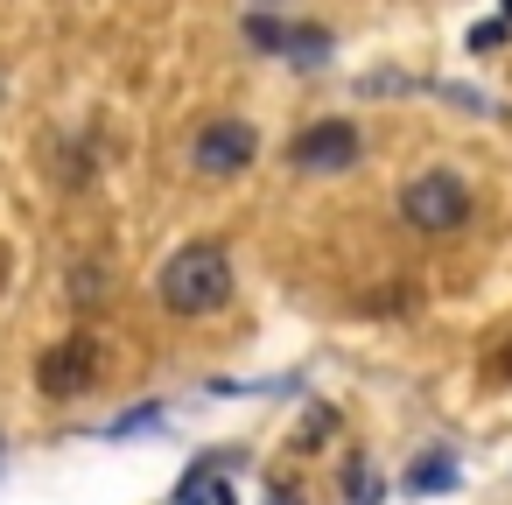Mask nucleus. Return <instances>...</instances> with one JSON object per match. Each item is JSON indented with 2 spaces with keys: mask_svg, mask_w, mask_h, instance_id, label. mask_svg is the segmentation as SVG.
Returning a JSON list of instances; mask_svg holds the SVG:
<instances>
[{
  "mask_svg": "<svg viewBox=\"0 0 512 505\" xmlns=\"http://www.w3.org/2000/svg\"><path fill=\"white\" fill-rule=\"evenodd\" d=\"M211 477H218V456L211 463H197L183 484H176V505H204V491H211Z\"/></svg>",
  "mask_w": 512,
  "mask_h": 505,
  "instance_id": "6e6552de",
  "label": "nucleus"
},
{
  "mask_svg": "<svg viewBox=\"0 0 512 505\" xmlns=\"http://www.w3.org/2000/svg\"><path fill=\"white\" fill-rule=\"evenodd\" d=\"M498 365H505V372H512V344H505V358H498Z\"/></svg>",
  "mask_w": 512,
  "mask_h": 505,
  "instance_id": "1a4fd4ad",
  "label": "nucleus"
},
{
  "mask_svg": "<svg viewBox=\"0 0 512 505\" xmlns=\"http://www.w3.org/2000/svg\"><path fill=\"white\" fill-rule=\"evenodd\" d=\"M351 162H358V127H351V120H316V127L295 134V169L337 176V169H351Z\"/></svg>",
  "mask_w": 512,
  "mask_h": 505,
  "instance_id": "39448f33",
  "label": "nucleus"
},
{
  "mask_svg": "<svg viewBox=\"0 0 512 505\" xmlns=\"http://www.w3.org/2000/svg\"><path fill=\"white\" fill-rule=\"evenodd\" d=\"M400 211L414 232H456V225H470V190L456 183V169H428L400 190Z\"/></svg>",
  "mask_w": 512,
  "mask_h": 505,
  "instance_id": "f03ea898",
  "label": "nucleus"
},
{
  "mask_svg": "<svg viewBox=\"0 0 512 505\" xmlns=\"http://www.w3.org/2000/svg\"><path fill=\"white\" fill-rule=\"evenodd\" d=\"M99 365H106L99 337H92V330H71L64 344H50V351H43V365H36V386H43L50 400H78V393H92Z\"/></svg>",
  "mask_w": 512,
  "mask_h": 505,
  "instance_id": "7ed1b4c3",
  "label": "nucleus"
},
{
  "mask_svg": "<svg viewBox=\"0 0 512 505\" xmlns=\"http://www.w3.org/2000/svg\"><path fill=\"white\" fill-rule=\"evenodd\" d=\"M246 43L274 50V57H295V64L330 57V29H302V22H281V15H246Z\"/></svg>",
  "mask_w": 512,
  "mask_h": 505,
  "instance_id": "423d86ee",
  "label": "nucleus"
},
{
  "mask_svg": "<svg viewBox=\"0 0 512 505\" xmlns=\"http://www.w3.org/2000/svg\"><path fill=\"white\" fill-rule=\"evenodd\" d=\"M505 22H512V0H505Z\"/></svg>",
  "mask_w": 512,
  "mask_h": 505,
  "instance_id": "9b49d317",
  "label": "nucleus"
},
{
  "mask_svg": "<svg viewBox=\"0 0 512 505\" xmlns=\"http://www.w3.org/2000/svg\"><path fill=\"white\" fill-rule=\"evenodd\" d=\"M260 8H281V0H260Z\"/></svg>",
  "mask_w": 512,
  "mask_h": 505,
  "instance_id": "9d476101",
  "label": "nucleus"
},
{
  "mask_svg": "<svg viewBox=\"0 0 512 505\" xmlns=\"http://www.w3.org/2000/svg\"><path fill=\"white\" fill-rule=\"evenodd\" d=\"M253 155H260V134L246 127V120H211V127H197V141H190V169L197 176H239V169H253Z\"/></svg>",
  "mask_w": 512,
  "mask_h": 505,
  "instance_id": "20e7f679",
  "label": "nucleus"
},
{
  "mask_svg": "<svg viewBox=\"0 0 512 505\" xmlns=\"http://www.w3.org/2000/svg\"><path fill=\"white\" fill-rule=\"evenodd\" d=\"M407 484H414V491H442V484H456V456H421Z\"/></svg>",
  "mask_w": 512,
  "mask_h": 505,
  "instance_id": "0eeeda50",
  "label": "nucleus"
},
{
  "mask_svg": "<svg viewBox=\"0 0 512 505\" xmlns=\"http://www.w3.org/2000/svg\"><path fill=\"white\" fill-rule=\"evenodd\" d=\"M155 288H162V309H176V316H211V309L232 302V260H225V246L197 239V246L169 253V267H162Z\"/></svg>",
  "mask_w": 512,
  "mask_h": 505,
  "instance_id": "f257e3e1",
  "label": "nucleus"
}]
</instances>
